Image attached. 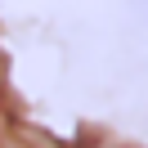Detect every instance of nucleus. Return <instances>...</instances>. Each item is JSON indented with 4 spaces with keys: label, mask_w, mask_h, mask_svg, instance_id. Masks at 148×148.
<instances>
[{
    "label": "nucleus",
    "mask_w": 148,
    "mask_h": 148,
    "mask_svg": "<svg viewBox=\"0 0 148 148\" xmlns=\"http://www.w3.org/2000/svg\"><path fill=\"white\" fill-rule=\"evenodd\" d=\"M63 148H135V144H121V139L103 135V130H81V135H76L72 144H63Z\"/></svg>",
    "instance_id": "obj_2"
},
{
    "label": "nucleus",
    "mask_w": 148,
    "mask_h": 148,
    "mask_svg": "<svg viewBox=\"0 0 148 148\" xmlns=\"http://www.w3.org/2000/svg\"><path fill=\"white\" fill-rule=\"evenodd\" d=\"M0 81H5V58H0Z\"/></svg>",
    "instance_id": "obj_4"
},
{
    "label": "nucleus",
    "mask_w": 148,
    "mask_h": 148,
    "mask_svg": "<svg viewBox=\"0 0 148 148\" xmlns=\"http://www.w3.org/2000/svg\"><path fill=\"white\" fill-rule=\"evenodd\" d=\"M135 14H139V23H144V32H148V0H135Z\"/></svg>",
    "instance_id": "obj_3"
},
{
    "label": "nucleus",
    "mask_w": 148,
    "mask_h": 148,
    "mask_svg": "<svg viewBox=\"0 0 148 148\" xmlns=\"http://www.w3.org/2000/svg\"><path fill=\"white\" fill-rule=\"evenodd\" d=\"M0 148H63L36 126H23L18 117H0Z\"/></svg>",
    "instance_id": "obj_1"
}]
</instances>
